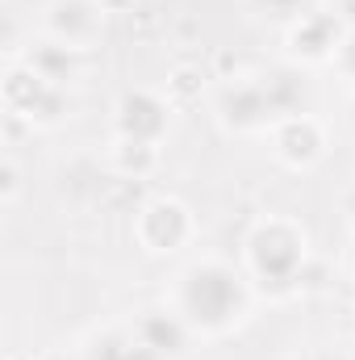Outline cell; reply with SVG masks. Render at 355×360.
<instances>
[{
  "mask_svg": "<svg viewBox=\"0 0 355 360\" xmlns=\"http://www.w3.org/2000/svg\"><path fill=\"white\" fill-rule=\"evenodd\" d=\"M351 285H355V260H351Z\"/></svg>",
  "mask_w": 355,
  "mask_h": 360,
  "instance_id": "26",
  "label": "cell"
},
{
  "mask_svg": "<svg viewBox=\"0 0 355 360\" xmlns=\"http://www.w3.org/2000/svg\"><path fill=\"white\" fill-rule=\"evenodd\" d=\"M343 38H347V21L322 0L305 17H297V21L284 25V55L297 68H326V63L339 59Z\"/></svg>",
  "mask_w": 355,
  "mask_h": 360,
  "instance_id": "5",
  "label": "cell"
},
{
  "mask_svg": "<svg viewBox=\"0 0 355 360\" xmlns=\"http://www.w3.org/2000/svg\"><path fill=\"white\" fill-rule=\"evenodd\" d=\"M17 197H21V168H17L13 155H4V164H0V205L13 210Z\"/></svg>",
  "mask_w": 355,
  "mask_h": 360,
  "instance_id": "17",
  "label": "cell"
},
{
  "mask_svg": "<svg viewBox=\"0 0 355 360\" xmlns=\"http://www.w3.org/2000/svg\"><path fill=\"white\" fill-rule=\"evenodd\" d=\"M121 360H163V356H155L151 348H142V344L134 340V348H130V352H126V356H121Z\"/></svg>",
  "mask_w": 355,
  "mask_h": 360,
  "instance_id": "23",
  "label": "cell"
},
{
  "mask_svg": "<svg viewBox=\"0 0 355 360\" xmlns=\"http://www.w3.org/2000/svg\"><path fill=\"white\" fill-rule=\"evenodd\" d=\"M255 4L264 8L267 17H276V21L288 25V21H297V17H305L309 8H318L322 0H255Z\"/></svg>",
  "mask_w": 355,
  "mask_h": 360,
  "instance_id": "16",
  "label": "cell"
},
{
  "mask_svg": "<svg viewBox=\"0 0 355 360\" xmlns=\"http://www.w3.org/2000/svg\"><path fill=\"white\" fill-rule=\"evenodd\" d=\"M343 218H347V226L355 231V184L343 193Z\"/></svg>",
  "mask_w": 355,
  "mask_h": 360,
  "instance_id": "22",
  "label": "cell"
},
{
  "mask_svg": "<svg viewBox=\"0 0 355 360\" xmlns=\"http://www.w3.org/2000/svg\"><path fill=\"white\" fill-rule=\"evenodd\" d=\"M8 360H34V352H8Z\"/></svg>",
  "mask_w": 355,
  "mask_h": 360,
  "instance_id": "25",
  "label": "cell"
},
{
  "mask_svg": "<svg viewBox=\"0 0 355 360\" xmlns=\"http://www.w3.org/2000/svg\"><path fill=\"white\" fill-rule=\"evenodd\" d=\"M209 80H213V72H209V68H201V63H176V68L168 72L163 92H168V101H172L176 109H184V105H192V101H201V96H205Z\"/></svg>",
  "mask_w": 355,
  "mask_h": 360,
  "instance_id": "14",
  "label": "cell"
},
{
  "mask_svg": "<svg viewBox=\"0 0 355 360\" xmlns=\"http://www.w3.org/2000/svg\"><path fill=\"white\" fill-rule=\"evenodd\" d=\"M96 4L105 8V17H109V13H134V8H138V0H96Z\"/></svg>",
  "mask_w": 355,
  "mask_h": 360,
  "instance_id": "21",
  "label": "cell"
},
{
  "mask_svg": "<svg viewBox=\"0 0 355 360\" xmlns=\"http://www.w3.org/2000/svg\"><path fill=\"white\" fill-rule=\"evenodd\" d=\"M301 360H355L351 352H339V348H314V352H305Z\"/></svg>",
  "mask_w": 355,
  "mask_h": 360,
  "instance_id": "20",
  "label": "cell"
},
{
  "mask_svg": "<svg viewBox=\"0 0 355 360\" xmlns=\"http://www.w3.org/2000/svg\"><path fill=\"white\" fill-rule=\"evenodd\" d=\"M130 235L147 256H176L196 239V214L176 193H155L130 214Z\"/></svg>",
  "mask_w": 355,
  "mask_h": 360,
  "instance_id": "4",
  "label": "cell"
},
{
  "mask_svg": "<svg viewBox=\"0 0 355 360\" xmlns=\"http://www.w3.org/2000/svg\"><path fill=\"white\" fill-rule=\"evenodd\" d=\"M168 302L184 314V323L196 331V340H226L239 327H247L260 293H255L247 269H239L222 256H201L176 272Z\"/></svg>",
  "mask_w": 355,
  "mask_h": 360,
  "instance_id": "1",
  "label": "cell"
},
{
  "mask_svg": "<svg viewBox=\"0 0 355 360\" xmlns=\"http://www.w3.org/2000/svg\"><path fill=\"white\" fill-rule=\"evenodd\" d=\"M130 331H134V340L142 348H151L155 356H163V360H192V352H196V331L184 323V314L172 302L138 310Z\"/></svg>",
  "mask_w": 355,
  "mask_h": 360,
  "instance_id": "9",
  "label": "cell"
},
{
  "mask_svg": "<svg viewBox=\"0 0 355 360\" xmlns=\"http://www.w3.org/2000/svg\"><path fill=\"white\" fill-rule=\"evenodd\" d=\"M172 113L176 105L168 101V92L155 89H126L113 101V139H134V143H159L172 130Z\"/></svg>",
  "mask_w": 355,
  "mask_h": 360,
  "instance_id": "8",
  "label": "cell"
},
{
  "mask_svg": "<svg viewBox=\"0 0 355 360\" xmlns=\"http://www.w3.org/2000/svg\"><path fill=\"white\" fill-rule=\"evenodd\" d=\"M267 147H272V160L280 168H288V172H314L326 160V151H330V134H326V122L305 109V113L280 117L267 130Z\"/></svg>",
  "mask_w": 355,
  "mask_h": 360,
  "instance_id": "7",
  "label": "cell"
},
{
  "mask_svg": "<svg viewBox=\"0 0 355 360\" xmlns=\"http://www.w3.org/2000/svg\"><path fill=\"white\" fill-rule=\"evenodd\" d=\"M134 348V331L130 327H105V331H92L84 360H121Z\"/></svg>",
  "mask_w": 355,
  "mask_h": 360,
  "instance_id": "15",
  "label": "cell"
},
{
  "mask_svg": "<svg viewBox=\"0 0 355 360\" xmlns=\"http://www.w3.org/2000/svg\"><path fill=\"white\" fill-rule=\"evenodd\" d=\"M213 117L226 134H267L280 122L260 76L222 80L217 92H213Z\"/></svg>",
  "mask_w": 355,
  "mask_h": 360,
  "instance_id": "6",
  "label": "cell"
},
{
  "mask_svg": "<svg viewBox=\"0 0 355 360\" xmlns=\"http://www.w3.org/2000/svg\"><path fill=\"white\" fill-rule=\"evenodd\" d=\"M0 101H4V113L25 122L29 130H55L72 117V92L42 80L29 63L21 59H8L4 63V76H0Z\"/></svg>",
  "mask_w": 355,
  "mask_h": 360,
  "instance_id": "3",
  "label": "cell"
},
{
  "mask_svg": "<svg viewBox=\"0 0 355 360\" xmlns=\"http://www.w3.org/2000/svg\"><path fill=\"white\" fill-rule=\"evenodd\" d=\"M8 59L29 63L42 80H51V84H59V89H72V84L80 80V72H84V51H80V46H67V42H59V38H51V34H38L21 55H8Z\"/></svg>",
  "mask_w": 355,
  "mask_h": 360,
  "instance_id": "11",
  "label": "cell"
},
{
  "mask_svg": "<svg viewBox=\"0 0 355 360\" xmlns=\"http://www.w3.org/2000/svg\"><path fill=\"white\" fill-rule=\"evenodd\" d=\"M309 231L288 214H264L243 239V269L255 293L267 302L305 297V269H309Z\"/></svg>",
  "mask_w": 355,
  "mask_h": 360,
  "instance_id": "2",
  "label": "cell"
},
{
  "mask_svg": "<svg viewBox=\"0 0 355 360\" xmlns=\"http://www.w3.org/2000/svg\"><path fill=\"white\" fill-rule=\"evenodd\" d=\"M105 30V8L96 0H46L42 8V34L88 51Z\"/></svg>",
  "mask_w": 355,
  "mask_h": 360,
  "instance_id": "10",
  "label": "cell"
},
{
  "mask_svg": "<svg viewBox=\"0 0 355 360\" xmlns=\"http://www.w3.org/2000/svg\"><path fill=\"white\" fill-rule=\"evenodd\" d=\"M260 80H264L276 117H293V113H305L309 109V76H305V68L280 63V68H267Z\"/></svg>",
  "mask_w": 355,
  "mask_h": 360,
  "instance_id": "12",
  "label": "cell"
},
{
  "mask_svg": "<svg viewBox=\"0 0 355 360\" xmlns=\"http://www.w3.org/2000/svg\"><path fill=\"white\" fill-rule=\"evenodd\" d=\"M335 68H339V76H343L347 84H355V30H347V38H343V51H339Z\"/></svg>",
  "mask_w": 355,
  "mask_h": 360,
  "instance_id": "18",
  "label": "cell"
},
{
  "mask_svg": "<svg viewBox=\"0 0 355 360\" xmlns=\"http://www.w3.org/2000/svg\"><path fill=\"white\" fill-rule=\"evenodd\" d=\"M347 130H351V134H355V96H351V101H347Z\"/></svg>",
  "mask_w": 355,
  "mask_h": 360,
  "instance_id": "24",
  "label": "cell"
},
{
  "mask_svg": "<svg viewBox=\"0 0 355 360\" xmlns=\"http://www.w3.org/2000/svg\"><path fill=\"white\" fill-rule=\"evenodd\" d=\"M109 172L113 176H126V180H147L159 172L163 164V147L159 143H134V139H113L109 143Z\"/></svg>",
  "mask_w": 355,
  "mask_h": 360,
  "instance_id": "13",
  "label": "cell"
},
{
  "mask_svg": "<svg viewBox=\"0 0 355 360\" xmlns=\"http://www.w3.org/2000/svg\"><path fill=\"white\" fill-rule=\"evenodd\" d=\"M326 4H330V8L347 21V30H355V0H326Z\"/></svg>",
  "mask_w": 355,
  "mask_h": 360,
  "instance_id": "19",
  "label": "cell"
}]
</instances>
